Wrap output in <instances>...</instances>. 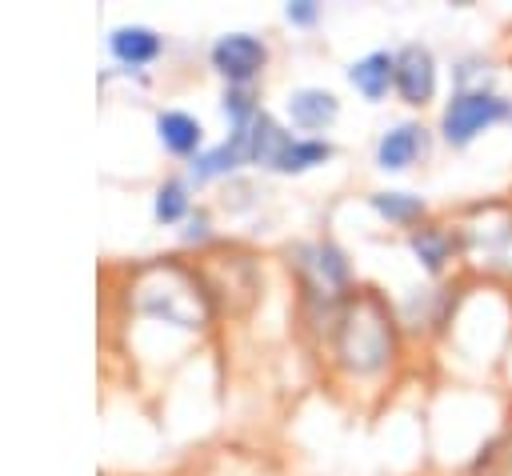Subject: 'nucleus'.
<instances>
[{
    "mask_svg": "<svg viewBox=\"0 0 512 476\" xmlns=\"http://www.w3.org/2000/svg\"><path fill=\"white\" fill-rule=\"evenodd\" d=\"M156 136H160L164 152H172V156H180V160H192L196 152L208 148V144H204V124H200L192 112H184V108H164V112L156 116Z\"/></svg>",
    "mask_w": 512,
    "mask_h": 476,
    "instance_id": "nucleus-14",
    "label": "nucleus"
},
{
    "mask_svg": "<svg viewBox=\"0 0 512 476\" xmlns=\"http://www.w3.org/2000/svg\"><path fill=\"white\" fill-rule=\"evenodd\" d=\"M512 96L504 88H448L436 108V140L448 152L476 148L488 132L508 128Z\"/></svg>",
    "mask_w": 512,
    "mask_h": 476,
    "instance_id": "nucleus-4",
    "label": "nucleus"
},
{
    "mask_svg": "<svg viewBox=\"0 0 512 476\" xmlns=\"http://www.w3.org/2000/svg\"><path fill=\"white\" fill-rule=\"evenodd\" d=\"M268 60H272V48L256 32H224L208 48V64L216 68V76L236 88H256Z\"/></svg>",
    "mask_w": 512,
    "mask_h": 476,
    "instance_id": "nucleus-9",
    "label": "nucleus"
},
{
    "mask_svg": "<svg viewBox=\"0 0 512 476\" xmlns=\"http://www.w3.org/2000/svg\"><path fill=\"white\" fill-rule=\"evenodd\" d=\"M364 204L372 208V216L396 232H412L416 224H424L432 216V204L424 192L416 188H372L364 196Z\"/></svg>",
    "mask_w": 512,
    "mask_h": 476,
    "instance_id": "nucleus-12",
    "label": "nucleus"
},
{
    "mask_svg": "<svg viewBox=\"0 0 512 476\" xmlns=\"http://www.w3.org/2000/svg\"><path fill=\"white\" fill-rule=\"evenodd\" d=\"M444 92V64L428 40H404L396 44V88L392 96L408 108V116H424L428 108H440Z\"/></svg>",
    "mask_w": 512,
    "mask_h": 476,
    "instance_id": "nucleus-6",
    "label": "nucleus"
},
{
    "mask_svg": "<svg viewBox=\"0 0 512 476\" xmlns=\"http://www.w3.org/2000/svg\"><path fill=\"white\" fill-rule=\"evenodd\" d=\"M460 476H512V420L476 444Z\"/></svg>",
    "mask_w": 512,
    "mask_h": 476,
    "instance_id": "nucleus-16",
    "label": "nucleus"
},
{
    "mask_svg": "<svg viewBox=\"0 0 512 476\" xmlns=\"http://www.w3.org/2000/svg\"><path fill=\"white\" fill-rule=\"evenodd\" d=\"M284 256H288V268L296 276V300H300L304 324L316 336H328L340 308L360 292L348 252L332 236H312V240L288 244Z\"/></svg>",
    "mask_w": 512,
    "mask_h": 476,
    "instance_id": "nucleus-3",
    "label": "nucleus"
},
{
    "mask_svg": "<svg viewBox=\"0 0 512 476\" xmlns=\"http://www.w3.org/2000/svg\"><path fill=\"white\" fill-rule=\"evenodd\" d=\"M152 216H156L160 224H184V220L192 216V180H184V176H168V180L156 188Z\"/></svg>",
    "mask_w": 512,
    "mask_h": 476,
    "instance_id": "nucleus-19",
    "label": "nucleus"
},
{
    "mask_svg": "<svg viewBox=\"0 0 512 476\" xmlns=\"http://www.w3.org/2000/svg\"><path fill=\"white\" fill-rule=\"evenodd\" d=\"M240 168H244V152H240V144L232 136H224L220 144H208L204 152H196L188 160V180L192 184H208V180H224V176H232Z\"/></svg>",
    "mask_w": 512,
    "mask_h": 476,
    "instance_id": "nucleus-17",
    "label": "nucleus"
},
{
    "mask_svg": "<svg viewBox=\"0 0 512 476\" xmlns=\"http://www.w3.org/2000/svg\"><path fill=\"white\" fill-rule=\"evenodd\" d=\"M180 240L192 248H200V244H208L212 240V216H208V208H192V216L184 220V232H180Z\"/></svg>",
    "mask_w": 512,
    "mask_h": 476,
    "instance_id": "nucleus-22",
    "label": "nucleus"
},
{
    "mask_svg": "<svg viewBox=\"0 0 512 476\" xmlns=\"http://www.w3.org/2000/svg\"><path fill=\"white\" fill-rule=\"evenodd\" d=\"M220 112H224V120H228V132H240V128H248L264 108H260L256 88L224 84V92H220Z\"/></svg>",
    "mask_w": 512,
    "mask_h": 476,
    "instance_id": "nucleus-20",
    "label": "nucleus"
},
{
    "mask_svg": "<svg viewBox=\"0 0 512 476\" xmlns=\"http://www.w3.org/2000/svg\"><path fill=\"white\" fill-rule=\"evenodd\" d=\"M108 48H112V56H116L120 64H128V68H144V64L160 60V52H164V36H160L156 28H148V24H120V28H112Z\"/></svg>",
    "mask_w": 512,
    "mask_h": 476,
    "instance_id": "nucleus-15",
    "label": "nucleus"
},
{
    "mask_svg": "<svg viewBox=\"0 0 512 476\" xmlns=\"http://www.w3.org/2000/svg\"><path fill=\"white\" fill-rule=\"evenodd\" d=\"M508 132H512V116H508Z\"/></svg>",
    "mask_w": 512,
    "mask_h": 476,
    "instance_id": "nucleus-23",
    "label": "nucleus"
},
{
    "mask_svg": "<svg viewBox=\"0 0 512 476\" xmlns=\"http://www.w3.org/2000/svg\"><path fill=\"white\" fill-rule=\"evenodd\" d=\"M284 116H288V128L292 132H300V136H324L340 120V96L332 88H320V84H300V88L288 92Z\"/></svg>",
    "mask_w": 512,
    "mask_h": 476,
    "instance_id": "nucleus-10",
    "label": "nucleus"
},
{
    "mask_svg": "<svg viewBox=\"0 0 512 476\" xmlns=\"http://www.w3.org/2000/svg\"><path fill=\"white\" fill-rule=\"evenodd\" d=\"M404 252L412 256L416 272L424 280H456L460 276V240L452 228V216L432 212L424 224H416L412 232H404Z\"/></svg>",
    "mask_w": 512,
    "mask_h": 476,
    "instance_id": "nucleus-8",
    "label": "nucleus"
},
{
    "mask_svg": "<svg viewBox=\"0 0 512 476\" xmlns=\"http://www.w3.org/2000/svg\"><path fill=\"white\" fill-rule=\"evenodd\" d=\"M448 216L460 240V276L512 292V196H476Z\"/></svg>",
    "mask_w": 512,
    "mask_h": 476,
    "instance_id": "nucleus-2",
    "label": "nucleus"
},
{
    "mask_svg": "<svg viewBox=\"0 0 512 476\" xmlns=\"http://www.w3.org/2000/svg\"><path fill=\"white\" fill-rule=\"evenodd\" d=\"M320 16H324L320 0H288V4H284V20H288L292 28H316Z\"/></svg>",
    "mask_w": 512,
    "mask_h": 476,
    "instance_id": "nucleus-21",
    "label": "nucleus"
},
{
    "mask_svg": "<svg viewBox=\"0 0 512 476\" xmlns=\"http://www.w3.org/2000/svg\"><path fill=\"white\" fill-rule=\"evenodd\" d=\"M332 156H336V144H332L328 136H300V132H288L284 144H280V152L272 156L268 172H276V176H304V172L328 164Z\"/></svg>",
    "mask_w": 512,
    "mask_h": 476,
    "instance_id": "nucleus-13",
    "label": "nucleus"
},
{
    "mask_svg": "<svg viewBox=\"0 0 512 476\" xmlns=\"http://www.w3.org/2000/svg\"><path fill=\"white\" fill-rule=\"evenodd\" d=\"M468 280L456 276V280H424V284H412L404 288V296L392 300L396 308V320L404 328V340H420V344H444L448 328H452V316H456V304L464 296Z\"/></svg>",
    "mask_w": 512,
    "mask_h": 476,
    "instance_id": "nucleus-5",
    "label": "nucleus"
},
{
    "mask_svg": "<svg viewBox=\"0 0 512 476\" xmlns=\"http://www.w3.org/2000/svg\"><path fill=\"white\" fill-rule=\"evenodd\" d=\"M436 144H440L436 140V124H428L424 116H400V120L380 128V136L372 144V164L384 176H404V172L428 164Z\"/></svg>",
    "mask_w": 512,
    "mask_h": 476,
    "instance_id": "nucleus-7",
    "label": "nucleus"
},
{
    "mask_svg": "<svg viewBox=\"0 0 512 476\" xmlns=\"http://www.w3.org/2000/svg\"><path fill=\"white\" fill-rule=\"evenodd\" d=\"M404 328L396 308L384 292L360 288L336 316L332 332L324 336V352L332 368L348 384H384L396 376L404 360Z\"/></svg>",
    "mask_w": 512,
    "mask_h": 476,
    "instance_id": "nucleus-1",
    "label": "nucleus"
},
{
    "mask_svg": "<svg viewBox=\"0 0 512 476\" xmlns=\"http://www.w3.org/2000/svg\"><path fill=\"white\" fill-rule=\"evenodd\" d=\"M448 80L452 88H500V60L480 48L456 52L448 64Z\"/></svg>",
    "mask_w": 512,
    "mask_h": 476,
    "instance_id": "nucleus-18",
    "label": "nucleus"
},
{
    "mask_svg": "<svg viewBox=\"0 0 512 476\" xmlns=\"http://www.w3.org/2000/svg\"><path fill=\"white\" fill-rule=\"evenodd\" d=\"M344 76L364 104H384L396 88V48H368L344 68Z\"/></svg>",
    "mask_w": 512,
    "mask_h": 476,
    "instance_id": "nucleus-11",
    "label": "nucleus"
}]
</instances>
